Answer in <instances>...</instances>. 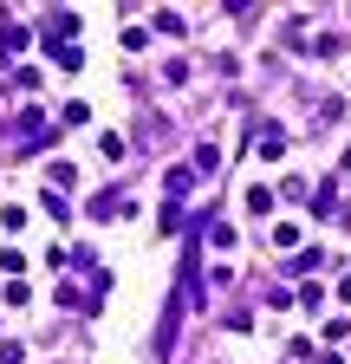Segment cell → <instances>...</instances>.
<instances>
[{"mask_svg": "<svg viewBox=\"0 0 351 364\" xmlns=\"http://www.w3.org/2000/svg\"><path fill=\"white\" fill-rule=\"evenodd\" d=\"M260 156H267V163H280V156H286V130H274V124L260 130Z\"/></svg>", "mask_w": 351, "mask_h": 364, "instance_id": "cell-4", "label": "cell"}, {"mask_svg": "<svg viewBox=\"0 0 351 364\" xmlns=\"http://www.w3.org/2000/svg\"><path fill=\"white\" fill-rule=\"evenodd\" d=\"M150 26H156L163 39H183V33H189V26H183V14H176V7H163V14H156Z\"/></svg>", "mask_w": 351, "mask_h": 364, "instance_id": "cell-5", "label": "cell"}, {"mask_svg": "<svg viewBox=\"0 0 351 364\" xmlns=\"http://www.w3.org/2000/svg\"><path fill=\"white\" fill-rule=\"evenodd\" d=\"M319 364H345V358H338V351H325V358H319Z\"/></svg>", "mask_w": 351, "mask_h": 364, "instance_id": "cell-15", "label": "cell"}, {"mask_svg": "<svg viewBox=\"0 0 351 364\" xmlns=\"http://www.w3.org/2000/svg\"><path fill=\"white\" fill-rule=\"evenodd\" d=\"M274 247H280V254H299V228H293V221L274 228Z\"/></svg>", "mask_w": 351, "mask_h": 364, "instance_id": "cell-8", "label": "cell"}, {"mask_svg": "<svg viewBox=\"0 0 351 364\" xmlns=\"http://www.w3.org/2000/svg\"><path fill=\"white\" fill-rule=\"evenodd\" d=\"M247 208L254 215H274V189H247Z\"/></svg>", "mask_w": 351, "mask_h": 364, "instance_id": "cell-11", "label": "cell"}, {"mask_svg": "<svg viewBox=\"0 0 351 364\" xmlns=\"http://www.w3.org/2000/svg\"><path fill=\"white\" fill-rule=\"evenodd\" d=\"M202 241H215V247H222V254H228V247H234L241 235H234V228H228V221H215V215H202Z\"/></svg>", "mask_w": 351, "mask_h": 364, "instance_id": "cell-2", "label": "cell"}, {"mask_svg": "<svg viewBox=\"0 0 351 364\" xmlns=\"http://www.w3.org/2000/svg\"><path fill=\"white\" fill-rule=\"evenodd\" d=\"M72 33H78V14H72V7H59V14L46 20V46H53V53H59V39L72 46Z\"/></svg>", "mask_w": 351, "mask_h": 364, "instance_id": "cell-1", "label": "cell"}, {"mask_svg": "<svg viewBox=\"0 0 351 364\" xmlns=\"http://www.w3.org/2000/svg\"><path fill=\"white\" fill-rule=\"evenodd\" d=\"M39 208H46V215H59V221H65V215H72V208H65V196H59V189H46V196H39Z\"/></svg>", "mask_w": 351, "mask_h": 364, "instance_id": "cell-13", "label": "cell"}, {"mask_svg": "<svg viewBox=\"0 0 351 364\" xmlns=\"http://www.w3.org/2000/svg\"><path fill=\"white\" fill-rule=\"evenodd\" d=\"M0 364H26V345H20V338H7V345H0Z\"/></svg>", "mask_w": 351, "mask_h": 364, "instance_id": "cell-14", "label": "cell"}, {"mask_svg": "<svg viewBox=\"0 0 351 364\" xmlns=\"http://www.w3.org/2000/svg\"><path fill=\"white\" fill-rule=\"evenodd\" d=\"M53 299H59V306H92V293H78V287H65V280L53 287Z\"/></svg>", "mask_w": 351, "mask_h": 364, "instance_id": "cell-10", "label": "cell"}, {"mask_svg": "<svg viewBox=\"0 0 351 364\" xmlns=\"http://www.w3.org/2000/svg\"><path fill=\"white\" fill-rule=\"evenodd\" d=\"M189 189H195V169H169V176H163V196H169V202H183Z\"/></svg>", "mask_w": 351, "mask_h": 364, "instance_id": "cell-3", "label": "cell"}, {"mask_svg": "<svg viewBox=\"0 0 351 364\" xmlns=\"http://www.w3.org/2000/svg\"><path fill=\"white\" fill-rule=\"evenodd\" d=\"M72 182H78V169H72V163H53V189H59V196L72 189Z\"/></svg>", "mask_w": 351, "mask_h": 364, "instance_id": "cell-12", "label": "cell"}, {"mask_svg": "<svg viewBox=\"0 0 351 364\" xmlns=\"http://www.w3.org/2000/svg\"><path fill=\"white\" fill-rule=\"evenodd\" d=\"M98 150H104V163H124V136H117V130H104V136H98Z\"/></svg>", "mask_w": 351, "mask_h": 364, "instance_id": "cell-9", "label": "cell"}, {"mask_svg": "<svg viewBox=\"0 0 351 364\" xmlns=\"http://www.w3.org/2000/svg\"><path fill=\"white\" fill-rule=\"evenodd\" d=\"M313 215H338V189H332V182H319V189H313Z\"/></svg>", "mask_w": 351, "mask_h": 364, "instance_id": "cell-7", "label": "cell"}, {"mask_svg": "<svg viewBox=\"0 0 351 364\" xmlns=\"http://www.w3.org/2000/svg\"><path fill=\"white\" fill-rule=\"evenodd\" d=\"M111 215H124V196H111V189L92 196V221H111Z\"/></svg>", "mask_w": 351, "mask_h": 364, "instance_id": "cell-6", "label": "cell"}]
</instances>
